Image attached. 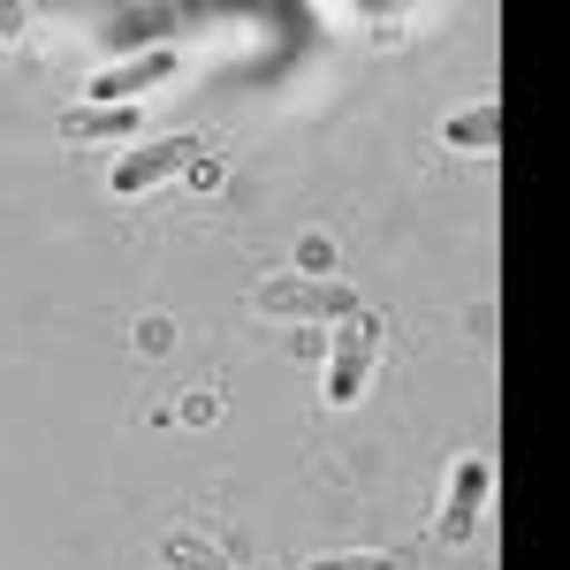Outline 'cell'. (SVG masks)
Segmentation results:
<instances>
[{
	"label": "cell",
	"mask_w": 570,
	"mask_h": 570,
	"mask_svg": "<svg viewBox=\"0 0 570 570\" xmlns=\"http://www.w3.org/2000/svg\"><path fill=\"white\" fill-rule=\"evenodd\" d=\"M252 312H266V320H351L357 305V289L351 282H312V274H266L259 289H252Z\"/></svg>",
	"instance_id": "1"
},
{
	"label": "cell",
	"mask_w": 570,
	"mask_h": 570,
	"mask_svg": "<svg viewBox=\"0 0 570 570\" xmlns=\"http://www.w3.org/2000/svg\"><path fill=\"white\" fill-rule=\"evenodd\" d=\"M373 357H381L373 312L335 320V351H327V373H320V403H327V411H351L357 395H365V381H373Z\"/></svg>",
	"instance_id": "2"
},
{
	"label": "cell",
	"mask_w": 570,
	"mask_h": 570,
	"mask_svg": "<svg viewBox=\"0 0 570 570\" xmlns=\"http://www.w3.org/2000/svg\"><path fill=\"white\" fill-rule=\"evenodd\" d=\"M198 160H206V145H198V130L153 137V145H137V153H122V160H115V176H107V190H115V198H145V190H160V183L190 176Z\"/></svg>",
	"instance_id": "3"
},
{
	"label": "cell",
	"mask_w": 570,
	"mask_h": 570,
	"mask_svg": "<svg viewBox=\"0 0 570 570\" xmlns=\"http://www.w3.org/2000/svg\"><path fill=\"white\" fill-rule=\"evenodd\" d=\"M487 487H494V464H487V456H456V464H449V487H441V518H434V540H441V548H464V540H472Z\"/></svg>",
	"instance_id": "4"
},
{
	"label": "cell",
	"mask_w": 570,
	"mask_h": 570,
	"mask_svg": "<svg viewBox=\"0 0 570 570\" xmlns=\"http://www.w3.org/2000/svg\"><path fill=\"white\" fill-rule=\"evenodd\" d=\"M168 69H176L168 46H160V53H137V61H122V69H99V77H91V107H130V91L160 85Z\"/></svg>",
	"instance_id": "5"
},
{
	"label": "cell",
	"mask_w": 570,
	"mask_h": 570,
	"mask_svg": "<svg viewBox=\"0 0 570 570\" xmlns=\"http://www.w3.org/2000/svg\"><path fill=\"white\" fill-rule=\"evenodd\" d=\"M441 145H456V153H494V145H502V107H494V99L456 107V115L441 122Z\"/></svg>",
	"instance_id": "6"
},
{
	"label": "cell",
	"mask_w": 570,
	"mask_h": 570,
	"mask_svg": "<svg viewBox=\"0 0 570 570\" xmlns=\"http://www.w3.org/2000/svg\"><path fill=\"white\" fill-rule=\"evenodd\" d=\"M53 130L77 137V145H91V137H122V130H137V115H130V107H91V99H85V107H69Z\"/></svg>",
	"instance_id": "7"
},
{
	"label": "cell",
	"mask_w": 570,
	"mask_h": 570,
	"mask_svg": "<svg viewBox=\"0 0 570 570\" xmlns=\"http://www.w3.org/2000/svg\"><path fill=\"white\" fill-rule=\"evenodd\" d=\"M160 563L168 570H236L214 540H198V532H168V540H160Z\"/></svg>",
	"instance_id": "8"
},
{
	"label": "cell",
	"mask_w": 570,
	"mask_h": 570,
	"mask_svg": "<svg viewBox=\"0 0 570 570\" xmlns=\"http://www.w3.org/2000/svg\"><path fill=\"white\" fill-rule=\"evenodd\" d=\"M305 570H411L395 548H335V556H305Z\"/></svg>",
	"instance_id": "9"
},
{
	"label": "cell",
	"mask_w": 570,
	"mask_h": 570,
	"mask_svg": "<svg viewBox=\"0 0 570 570\" xmlns=\"http://www.w3.org/2000/svg\"><path fill=\"white\" fill-rule=\"evenodd\" d=\"M305 274H312V282H327V274H335V252H327V236H305Z\"/></svg>",
	"instance_id": "10"
},
{
	"label": "cell",
	"mask_w": 570,
	"mask_h": 570,
	"mask_svg": "<svg viewBox=\"0 0 570 570\" xmlns=\"http://www.w3.org/2000/svg\"><path fill=\"white\" fill-rule=\"evenodd\" d=\"M137 343H145V351H168V343H176V327H168V320H145V327H137Z\"/></svg>",
	"instance_id": "11"
}]
</instances>
